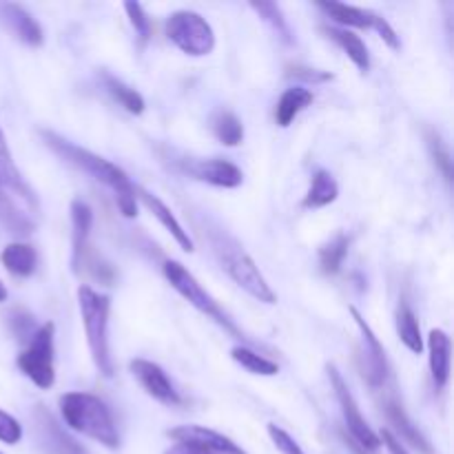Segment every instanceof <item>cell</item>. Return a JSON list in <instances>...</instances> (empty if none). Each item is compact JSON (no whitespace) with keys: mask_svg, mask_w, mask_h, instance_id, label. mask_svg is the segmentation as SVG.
<instances>
[{"mask_svg":"<svg viewBox=\"0 0 454 454\" xmlns=\"http://www.w3.org/2000/svg\"><path fill=\"white\" fill-rule=\"evenodd\" d=\"M44 145L58 155V158L65 160L71 167L80 168L82 173H87L89 177H93L96 182L105 184L111 193L115 195V202H118L120 213L124 217H136L137 215V198H136V184L129 180L127 173L118 167V164L109 162L102 155L91 153L89 149L74 145L67 137L58 136L53 131H40Z\"/></svg>","mask_w":454,"mask_h":454,"instance_id":"obj_1","label":"cell"},{"mask_svg":"<svg viewBox=\"0 0 454 454\" xmlns=\"http://www.w3.org/2000/svg\"><path fill=\"white\" fill-rule=\"evenodd\" d=\"M60 415L74 433L102 443L109 450L120 448V434L114 415L100 397L89 393H65L60 399Z\"/></svg>","mask_w":454,"mask_h":454,"instance_id":"obj_2","label":"cell"},{"mask_svg":"<svg viewBox=\"0 0 454 454\" xmlns=\"http://www.w3.org/2000/svg\"><path fill=\"white\" fill-rule=\"evenodd\" d=\"M78 306L93 364H96L100 375L114 377V362H111L109 350V295L93 291L91 286L82 284V286H78Z\"/></svg>","mask_w":454,"mask_h":454,"instance_id":"obj_3","label":"cell"},{"mask_svg":"<svg viewBox=\"0 0 454 454\" xmlns=\"http://www.w3.org/2000/svg\"><path fill=\"white\" fill-rule=\"evenodd\" d=\"M213 251H215L217 260H220L226 275H229L242 291H247L253 300L269 306L278 304V295H275L273 288L269 286L264 275L260 273V269H257V264L253 262V257L248 255V253L244 251V247H239L233 238H229L226 233H220L217 238H213Z\"/></svg>","mask_w":454,"mask_h":454,"instance_id":"obj_4","label":"cell"},{"mask_svg":"<svg viewBox=\"0 0 454 454\" xmlns=\"http://www.w3.org/2000/svg\"><path fill=\"white\" fill-rule=\"evenodd\" d=\"M162 270H164V278H167V282L171 284V286L176 288V291L180 293V295L184 297V300L189 301L193 309H198L200 313L207 315L208 319H213L217 326L224 328V333H229L233 340L242 341V346H248V348H251V346L255 344L251 337L244 335V331H239L238 324H235L233 319L224 313V309H222V306L217 304V301L213 300L207 291H204L202 284H200L198 279H195L193 275H191L189 270L180 264V262L167 260L164 262Z\"/></svg>","mask_w":454,"mask_h":454,"instance_id":"obj_5","label":"cell"},{"mask_svg":"<svg viewBox=\"0 0 454 454\" xmlns=\"http://www.w3.org/2000/svg\"><path fill=\"white\" fill-rule=\"evenodd\" d=\"M53 337H56V324L47 322L35 328L27 348L18 355V368L34 386L40 390H49L56 384V364H53Z\"/></svg>","mask_w":454,"mask_h":454,"instance_id":"obj_6","label":"cell"},{"mask_svg":"<svg viewBox=\"0 0 454 454\" xmlns=\"http://www.w3.org/2000/svg\"><path fill=\"white\" fill-rule=\"evenodd\" d=\"M167 38L186 56H208L215 49V31L207 18L191 9H180L167 18Z\"/></svg>","mask_w":454,"mask_h":454,"instance_id":"obj_7","label":"cell"},{"mask_svg":"<svg viewBox=\"0 0 454 454\" xmlns=\"http://www.w3.org/2000/svg\"><path fill=\"white\" fill-rule=\"evenodd\" d=\"M326 371H328V380H331L333 390H335L337 402H340L341 415H344V424H346V428H348L350 439H353V442L357 443L362 450H366L368 454L380 450V446H381L380 434H377L375 430L368 426V421L362 417V411H359L357 402H355L353 393H350L348 384L344 381L341 372L337 371L333 364H328Z\"/></svg>","mask_w":454,"mask_h":454,"instance_id":"obj_8","label":"cell"},{"mask_svg":"<svg viewBox=\"0 0 454 454\" xmlns=\"http://www.w3.org/2000/svg\"><path fill=\"white\" fill-rule=\"evenodd\" d=\"M315 4H317V9H322L328 18L340 22V25L355 27V29H375L377 34H380V38L384 40L393 51H399V49H402L397 31H395L393 27H390V22L386 20L384 16H380L377 12L355 7V4L337 3V0H317Z\"/></svg>","mask_w":454,"mask_h":454,"instance_id":"obj_9","label":"cell"},{"mask_svg":"<svg viewBox=\"0 0 454 454\" xmlns=\"http://www.w3.org/2000/svg\"><path fill=\"white\" fill-rule=\"evenodd\" d=\"M348 313L353 315L355 324H357L359 333H362V350H359V371H362L364 381L371 386L372 390H380L388 380V359H386L384 346L380 344L372 328L368 326L366 319L362 317L355 306H350Z\"/></svg>","mask_w":454,"mask_h":454,"instance_id":"obj_10","label":"cell"},{"mask_svg":"<svg viewBox=\"0 0 454 454\" xmlns=\"http://www.w3.org/2000/svg\"><path fill=\"white\" fill-rule=\"evenodd\" d=\"M129 371H131L133 380L140 384V388L145 390L149 397H153L155 402L164 403V406H180L182 397L176 390V386L171 384V380L167 377V372L158 366V364L149 362V359H131L129 364Z\"/></svg>","mask_w":454,"mask_h":454,"instance_id":"obj_11","label":"cell"},{"mask_svg":"<svg viewBox=\"0 0 454 454\" xmlns=\"http://www.w3.org/2000/svg\"><path fill=\"white\" fill-rule=\"evenodd\" d=\"M184 173L195 177V180L204 182V184L217 186V189H238L244 182L242 168L222 158L186 160Z\"/></svg>","mask_w":454,"mask_h":454,"instance_id":"obj_12","label":"cell"},{"mask_svg":"<svg viewBox=\"0 0 454 454\" xmlns=\"http://www.w3.org/2000/svg\"><path fill=\"white\" fill-rule=\"evenodd\" d=\"M71 270L75 275L82 270L84 253H87L89 235H91L93 226V211L87 202L82 200H74L71 202Z\"/></svg>","mask_w":454,"mask_h":454,"instance_id":"obj_13","label":"cell"},{"mask_svg":"<svg viewBox=\"0 0 454 454\" xmlns=\"http://www.w3.org/2000/svg\"><path fill=\"white\" fill-rule=\"evenodd\" d=\"M168 437L176 443H193V446L207 448L215 454H247L229 437L215 433V430L202 428V426H180V428L168 430Z\"/></svg>","mask_w":454,"mask_h":454,"instance_id":"obj_14","label":"cell"},{"mask_svg":"<svg viewBox=\"0 0 454 454\" xmlns=\"http://www.w3.org/2000/svg\"><path fill=\"white\" fill-rule=\"evenodd\" d=\"M0 20L4 22L9 31L20 40L22 44H29V47H40L44 40L43 27L38 25L34 16L27 12L22 4L16 3H4L0 4Z\"/></svg>","mask_w":454,"mask_h":454,"instance_id":"obj_15","label":"cell"},{"mask_svg":"<svg viewBox=\"0 0 454 454\" xmlns=\"http://www.w3.org/2000/svg\"><path fill=\"white\" fill-rule=\"evenodd\" d=\"M136 198L140 200V202L145 204L151 213H153L155 220H158L164 229H167V233L176 239L177 247H180L182 251H186V253L195 251V244H193V239H191L189 231H184V226L177 222V217L173 215L171 208H168L167 204L158 198V195L149 193V191L142 189V186H136Z\"/></svg>","mask_w":454,"mask_h":454,"instance_id":"obj_16","label":"cell"},{"mask_svg":"<svg viewBox=\"0 0 454 454\" xmlns=\"http://www.w3.org/2000/svg\"><path fill=\"white\" fill-rule=\"evenodd\" d=\"M35 419H38L40 443H43L51 454H89L78 442H74V439L62 430V426L58 424L47 411H43L40 406L38 411H35Z\"/></svg>","mask_w":454,"mask_h":454,"instance_id":"obj_17","label":"cell"},{"mask_svg":"<svg viewBox=\"0 0 454 454\" xmlns=\"http://www.w3.org/2000/svg\"><path fill=\"white\" fill-rule=\"evenodd\" d=\"M384 411H386V419H388V424L397 430V434L408 443V446L415 448V450H419L421 454H434L428 439H426L424 433L412 424L411 417L406 415V411H403V406L397 402V399L395 397L386 399Z\"/></svg>","mask_w":454,"mask_h":454,"instance_id":"obj_18","label":"cell"},{"mask_svg":"<svg viewBox=\"0 0 454 454\" xmlns=\"http://www.w3.org/2000/svg\"><path fill=\"white\" fill-rule=\"evenodd\" d=\"M0 189L7 191L9 195H18L25 204H29L31 208H38V200H35L34 191L25 184L20 171L13 164L12 153H9L7 140H4V133L0 131Z\"/></svg>","mask_w":454,"mask_h":454,"instance_id":"obj_19","label":"cell"},{"mask_svg":"<svg viewBox=\"0 0 454 454\" xmlns=\"http://www.w3.org/2000/svg\"><path fill=\"white\" fill-rule=\"evenodd\" d=\"M428 353L434 386H437V390H443L450 380V337L446 331H439V328L430 331Z\"/></svg>","mask_w":454,"mask_h":454,"instance_id":"obj_20","label":"cell"},{"mask_svg":"<svg viewBox=\"0 0 454 454\" xmlns=\"http://www.w3.org/2000/svg\"><path fill=\"white\" fill-rule=\"evenodd\" d=\"M322 34H326V38L333 40V43L355 62V67H357L362 74H366V71L371 69L368 47L357 34H353V31L348 29H341V27H322Z\"/></svg>","mask_w":454,"mask_h":454,"instance_id":"obj_21","label":"cell"},{"mask_svg":"<svg viewBox=\"0 0 454 454\" xmlns=\"http://www.w3.org/2000/svg\"><path fill=\"white\" fill-rule=\"evenodd\" d=\"M315 96L310 89L306 87H288L286 91L282 93V98L278 100V106H275V122L279 127H291L293 120L301 114L304 109H309L313 105Z\"/></svg>","mask_w":454,"mask_h":454,"instance_id":"obj_22","label":"cell"},{"mask_svg":"<svg viewBox=\"0 0 454 454\" xmlns=\"http://www.w3.org/2000/svg\"><path fill=\"white\" fill-rule=\"evenodd\" d=\"M0 262L16 278H31L35 273V266H38V253L29 244L12 242L0 253Z\"/></svg>","mask_w":454,"mask_h":454,"instance_id":"obj_23","label":"cell"},{"mask_svg":"<svg viewBox=\"0 0 454 454\" xmlns=\"http://www.w3.org/2000/svg\"><path fill=\"white\" fill-rule=\"evenodd\" d=\"M337 198H340V184H337V180L333 177L331 171L319 168V171H315L313 180H310L309 191H306L304 200H301V207L313 208L315 211V208L328 207Z\"/></svg>","mask_w":454,"mask_h":454,"instance_id":"obj_24","label":"cell"},{"mask_svg":"<svg viewBox=\"0 0 454 454\" xmlns=\"http://www.w3.org/2000/svg\"><path fill=\"white\" fill-rule=\"evenodd\" d=\"M395 324H397V335H399V340H402V344L406 346L411 353H415V355L424 353V337H421L419 322H417L415 313H412V309L406 304V301H402V304H399Z\"/></svg>","mask_w":454,"mask_h":454,"instance_id":"obj_25","label":"cell"},{"mask_svg":"<svg viewBox=\"0 0 454 454\" xmlns=\"http://www.w3.org/2000/svg\"><path fill=\"white\" fill-rule=\"evenodd\" d=\"M211 131L224 146H238L244 140V124L233 111L217 109L211 118Z\"/></svg>","mask_w":454,"mask_h":454,"instance_id":"obj_26","label":"cell"},{"mask_svg":"<svg viewBox=\"0 0 454 454\" xmlns=\"http://www.w3.org/2000/svg\"><path fill=\"white\" fill-rule=\"evenodd\" d=\"M348 248H350V238L344 233H337L335 238L328 239L326 244L319 247V270L324 275H337L340 273L341 264H344L346 255H348Z\"/></svg>","mask_w":454,"mask_h":454,"instance_id":"obj_27","label":"cell"},{"mask_svg":"<svg viewBox=\"0 0 454 454\" xmlns=\"http://www.w3.org/2000/svg\"><path fill=\"white\" fill-rule=\"evenodd\" d=\"M102 80H105V89L111 93V98H114L120 106H124L129 114H133V115L145 114L146 105H145V98H142L140 91H136V89L129 87V84H124L122 80L115 78V75H111V74H102Z\"/></svg>","mask_w":454,"mask_h":454,"instance_id":"obj_28","label":"cell"},{"mask_svg":"<svg viewBox=\"0 0 454 454\" xmlns=\"http://www.w3.org/2000/svg\"><path fill=\"white\" fill-rule=\"evenodd\" d=\"M231 357H233V362H238L244 371L251 372V375L275 377L279 372L278 364L266 359L264 355L255 353V350L248 348V346H242V344L235 346V348L231 350Z\"/></svg>","mask_w":454,"mask_h":454,"instance_id":"obj_29","label":"cell"},{"mask_svg":"<svg viewBox=\"0 0 454 454\" xmlns=\"http://www.w3.org/2000/svg\"><path fill=\"white\" fill-rule=\"evenodd\" d=\"M251 9H253V12L260 13L262 20H264L266 25H269L270 29L278 34V38L282 40V43H286V44L295 43L291 27H288L286 18H284L282 9H279L278 4H275V3H251Z\"/></svg>","mask_w":454,"mask_h":454,"instance_id":"obj_30","label":"cell"},{"mask_svg":"<svg viewBox=\"0 0 454 454\" xmlns=\"http://www.w3.org/2000/svg\"><path fill=\"white\" fill-rule=\"evenodd\" d=\"M124 12H127L129 16V22H131L133 31H136L137 40H140V44L145 47L146 43H149L151 38V20L149 16H146V12L142 9L140 3H133V0H129V3H124Z\"/></svg>","mask_w":454,"mask_h":454,"instance_id":"obj_31","label":"cell"},{"mask_svg":"<svg viewBox=\"0 0 454 454\" xmlns=\"http://www.w3.org/2000/svg\"><path fill=\"white\" fill-rule=\"evenodd\" d=\"M428 145H430V151H433L434 164H437L439 171L443 173L446 182H450L452 180V160H450V153H448V149L443 146L442 137H439L437 133H430Z\"/></svg>","mask_w":454,"mask_h":454,"instance_id":"obj_32","label":"cell"},{"mask_svg":"<svg viewBox=\"0 0 454 454\" xmlns=\"http://www.w3.org/2000/svg\"><path fill=\"white\" fill-rule=\"evenodd\" d=\"M20 439H22L20 421L0 408V442L7 443V446H16Z\"/></svg>","mask_w":454,"mask_h":454,"instance_id":"obj_33","label":"cell"},{"mask_svg":"<svg viewBox=\"0 0 454 454\" xmlns=\"http://www.w3.org/2000/svg\"><path fill=\"white\" fill-rule=\"evenodd\" d=\"M269 434H270V439H273L275 448H278V450L282 454H306L300 448V443H297L295 439H293L291 434L286 433V430L279 428V426L270 424L269 426Z\"/></svg>","mask_w":454,"mask_h":454,"instance_id":"obj_34","label":"cell"},{"mask_svg":"<svg viewBox=\"0 0 454 454\" xmlns=\"http://www.w3.org/2000/svg\"><path fill=\"white\" fill-rule=\"evenodd\" d=\"M288 78H297V80H306V82H328V80H333V74H328V71H317V69H309V67H291V69L286 71Z\"/></svg>","mask_w":454,"mask_h":454,"instance_id":"obj_35","label":"cell"},{"mask_svg":"<svg viewBox=\"0 0 454 454\" xmlns=\"http://www.w3.org/2000/svg\"><path fill=\"white\" fill-rule=\"evenodd\" d=\"M18 313H20V317H18L16 313H13V317H12L13 333L18 335V340H31V335L35 333L34 317H31L29 313H25V310H18Z\"/></svg>","mask_w":454,"mask_h":454,"instance_id":"obj_36","label":"cell"},{"mask_svg":"<svg viewBox=\"0 0 454 454\" xmlns=\"http://www.w3.org/2000/svg\"><path fill=\"white\" fill-rule=\"evenodd\" d=\"M380 442L384 443L386 448H388V452H390V454H411V452L406 450V448H403V443L399 442V439L395 437L393 433H390V430H381Z\"/></svg>","mask_w":454,"mask_h":454,"instance_id":"obj_37","label":"cell"},{"mask_svg":"<svg viewBox=\"0 0 454 454\" xmlns=\"http://www.w3.org/2000/svg\"><path fill=\"white\" fill-rule=\"evenodd\" d=\"M164 454H215V452L207 450V448L193 446V443H176V446L168 448Z\"/></svg>","mask_w":454,"mask_h":454,"instance_id":"obj_38","label":"cell"},{"mask_svg":"<svg viewBox=\"0 0 454 454\" xmlns=\"http://www.w3.org/2000/svg\"><path fill=\"white\" fill-rule=\"evenodd\" d=\"M0 301H7V288L3 282H0Z\"/></svg>","mask_w":454,"mask_h":454,"instance_id":"obj_39","label":"cell"},{"mask_svg":"<svg viewBox=\"0 0 454 454\" xmlns=\"http://www.w3.org/2000/svg\"><path fill=\"white\" fill-rule=\"evenodd\" d=\"M0 454H3V452H0Z\"/></svg>","mask_w":454,"mask_h":454,"instance_id":"obj_40","label":"cell"}]
</instances>
